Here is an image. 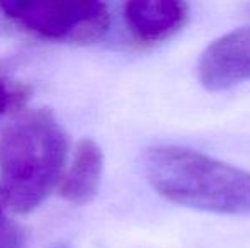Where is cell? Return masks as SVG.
<instances>
[{"instance_id":"2","label":"cell","mask_w":250,"mask_h":248,"mask_svg":"<svg viewBox=\"0 0 250 248\" xmlns=\"http://www.w3.org/2000/svg\"><path fill=\"white\" fill-rule=\"evenodd\" d=\"M68 138L55 114L33 109L0 131V192L19 214L34 211L58 184Z\"/></svg>"},{"instance_id":"3","label":"cell","mask_w":250,"mask_h":248,"mask_svg":"<svg viewBox=\"0 0 250 248\" xmlns=\"http://www.w3.org/2000/svg\"><path fill=\"white\" fill-rule=\"evenodd\" d=\"M0 7L31 33L66 43H94L107 33L111 22L107 5L96 0L2 2Z\"/></svg>"},{"instance_id":"6","label":"cell","mask_w":250,"mask_h":248,"mask_svg":"<svg viewBox=\"0 0 250 248\" xmlns=\"http://www.w3.org/2000/svg\"><path fill=\"white\" fill-rule=\"evenodd\" d=\"M104 170V155L94 139H82L62 184V197L72 204H89L97 195Z\"/></svg>"},{"instance_id":"7","label":"cell","mask_w":250,"mask_h":248,"mask_svg":"<svg viewBox=\"0 0 250 248\" xmlns=\"http://www.w3.org/2000/svg\"><path fill=\"white\" fill-rule=\"evenodd\" d=\"M22 89H17V87L0 80V114L7 113L10 107L17 106L22 100Z\"/></svg>"},{"instance_id":"4","label":"cell","mask_w":250,"mask_h":248,"mask_svg":"<svg viewBox=\"0 0 250 248\" xmlns=\"http://www.w3.org/2000/svg\"><path fill=\"white\" fill-rule=\"evenodd\" d=\"M198 80L209 92H221L250 80V26L223 34L204 48Z\"/></svg>"},{"instance_id":"10","label":"cell","mask_w":250,"mask_h":248,"mask_svg":"<svg viewBox=\"0 0 250 248\" xmlns=\"http://www.w3.org/2000/svg\"><path fill=\"white\" fill-rule=\"evenodd\" d=\"M247 10H249V14H250V5H249V7H247Z\"/></svg>"},{"instance_id":"5","label":"cell","mask_w":250,"mask_h":248,"mask_svg":"<svg viewBox=\"0 0 250 248\" xmlns=\"http://www.w3.org/2000/svg\"><path fill=\"white\" fill-rule=\"evenodd\" d=\"M189 20L182 0H131L125 5V24L142 44H155L175 36Z\"/></svg>"},{"instance_id":"9","label":"cell","mask_w":250,"mask_h":248,"mask_svg":"<svg viewBox=\"0 0 250 248\" xmlns=\"http://www.w3.org/2000/svg\"><path fill=\"white\" fill-rule=\"evenodd\" d=\"M53 248H70L68 245H65V243H60V245H55Z\"/></svg>"},{"instance_id":"11","label":"cell","mask_w":250,"mask_h":248,"mask_svg":"<svg viewBox=\"0 0 250 248\" xmlns=\"http://www.w3.org/2000/svg\"><path fill=\"white\" fill-rule=\"evenodd\" d=\"M0 212H2V206H0Z\"/></svg>"},{"instance_id":"1","label":"cell","mask_w":250,"mask_h":248,"mask_svg":"<svg viewBox=\"0 0 250 248\" xmlns=\"http://www.w3.org/2000/svg\"><path fill=\"white\" fill-rule=\"evenodd\" d=\"M157 194L177 206L213 214H250V172L184 146L158 145L142 156Z\"/></svg>"},{"instance_id":"8","label":"cell","mask_w":250,"mask_h":248,"mask_svg":"<svg viewBox=\"0 0 250 248\" xmlns=\"http://www.w3.org/2000/svg\"><path fill=\"white\" fill-rule=\"evenodd\" d=\"M0 248H24L22 229L16 225H3L0 228Z\"/></svg>"}]
</instances>
